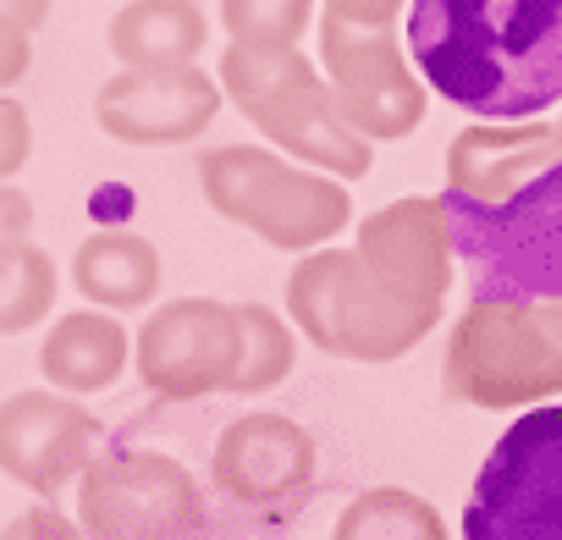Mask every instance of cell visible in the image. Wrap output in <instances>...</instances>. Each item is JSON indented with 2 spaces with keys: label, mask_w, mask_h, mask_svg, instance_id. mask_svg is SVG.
I'll return each instance as SVG.
<instances>
[{
  "label": "cell",
  "mask_w": 562,
  "mask_h": 540,
  "mask_svg": "<svg viewBox=\"0 0 562 540\" xmlns=\"http://www.w3.org/2000/svg\"><path fill=\"white\" fill-rule=\"evenodd\" d=\"M436 204L469 304L562 299V144L540 116L463 127Z\"/></svg>",
  "instance_id": "6da1fadb"
},
{
  "label": "cell",
  "mask_w": 562,
  "mask_h": 540,
  "mask_svg": "<svg viewBox=\"0 0 562 540\" xmlns=\"http://www.w3.org/2000/svg\"><path fill=\"white\" fill-rule=\"evenodd\" d=\"M408 56L436 100L535 122L562 100V0H408Z\"/></svg>",
  "instance_id": "7a4b0ae2"
},
{
  "label": "cell",
  "mask_w": 562,
  "mask_h": 540,
  "mask_svg": "<svg viewBox=\"0 0 562 540\" xmlns=\"http://www.w3.org/2000/svg\"><path fill=\"white\" fill-rule=\"evenodd\" d=\"M288 320L331 359L392 364L436 331L441 310L386 288L353 248H310L288 277Z\"/></svg>",
  "instance_id": "3957f363"
},
{
  "label": "cell",
  "mask_w": 562,
  "mask_h": 540,
  "mask_svg": "<svg viewBox=\"0 0 562 540\" xmlns=\"http://www.w3.org/2000/svg\"><path fill=\"white\" fill-rule=\"evenodd\" d=\"M221 100L237 105L243 122H254L276 149L299 155L304 166H321L326 177H364L375 149L370 138H359L326 78L315 72V61L293 45V50H243L232 45L221 56Z\"/></svg>",
  "instance_id": "277c9868"
},
{
  "label": "cell",
  "mask_w": 562,
  "mask_h": 540,
  "mask_svg": "<svg viewBox=\"0 0 562 540\" xmlns=\"http://www.w3.org/2000/svg\"><path fill=\"white\" fill-rule=\"evenodd\" d=\"M199 188L215 215L254 232L270 248L310 254L353 221V199L337 177L304 171L259 144H215L199 155Z\"/></svg>",
  "instance_id": "5b68a950"
},
{
  "label": "cell",
  "mask_w": 562,
  "mask_h": 540,
  "mask_svg": "<svg viewBox=\"0 0 562 540\" xmlns=\"http://www.w3.org/2000/svg\"><path fill=\"white\" fill-rule=\"evenodd\" d=\"M441 386L474 408H529L562 397V299L469 304L447 337Z\"/></svg>",
  "instance_id": "8992f818"
},
{
  "label": "cell",
  "mask_w": 562,
  "mask_h": 540,
  "mask_svg": "<svg viewBox=\"0 0 562 540\" xmlns=\"http://www.w3.org/2000/svg\"><path fill=\"white\" fill-rule=\"evenodd\" d=\"M204 518V485L166 452L105 441L78 474V529L89 540H188Z\"/></svg>",
  "instance_id": "52a82bcc"
},
{
  "label": "cell",
  "mask_w": 562,
  "mask_h": 540,
  "mask_svg": "<svg viewBox=\"0 0 562 540\" xmlns=\"http://www.w3.org/2000/svg\"><path fill=\"white\" fill-rule=\"evenodd\" d=\"M463 540H562V403L496 436L463 507Z\"/></svg>",
  "instance_id": "ba28073f"
},
{
  "label": "cell",
  "mask_w": 562,
  "mask_h": 540,
  "mask_svg": "<svg viewBox=\"0 0 562 540\" xmlns=\"http://www.w3.org/2000/svg\"><path fill=\"white\" fill-rule=\"evenodd\" d=\"M321 67L342 122L359 138L386 144L425 122V83L414 78L392 29H353L321 12Z\"/></svg>",
  "instance_id": "9c48e42d"
},
{
  "label": "cell",
  "mask_w": 562,
  "mask_h": 540,
  "mask_svg": "<svg viewBox=\"0 0 562 540\" xmlns=\"http://www.w3.org/2000/svg\"><path fill=\"white\" fill-rule=\"evenodd\" d=\"M237 353H243V326L237 310L221 299H171L133 337L138 381L166 403H199L210 392H226Z\"/></svg>",
  "instance_id": "30bf717a"
},
{
  "label": "cell",
  "mask_w": 562,
  "mask_h": 540,
  "mask_svg": "<svg viewBox=\"0 0 562 540\" xmlns=\"http://www.w3.org/2000/svg\"><path fill=\"white\" fill-rule=\"evenodd\" d=\"M210 485L226 507L288 518L315 485V436L288 414H243L215 436Z\"/></svg>",
  "instance_id": "8fae6325"
},
{
  "label": "cell",
  "mask_w": 562,
  "mask_h": 540,
  "mask_svg": "<svg viewBox=\"0 0 562 540\" xmlns=\"http://www.w3.org/2000/svg\"><path fill=\"white\" fill-rule=\"evenodd\" d=\"M221 83L199 67H122L116 78L100 83L94 94V122L116 144L138 149H166V144H193L215 111H221Z\"/></svg>",
  "instance_id": "7c38bea8"
},
{
  "label": "cell",
  "mask_w": 562,
  "mask_h": 540,
  "mask_svg": "<svg viewBox=\"0 0 562 540\" xmlns=\"http://www.w3.org/2000/svg\"><path fill=\"white\" fill-rule=\"evenodd\" d=\"M100 441V419L67 392H18L0 403V474H12L40 502L72 485Z\"/></svg>",
  "instance_id": "4fadbf2b"
},
{
  "label": "cell",
  "mask_w": 562,
  "mask_h": 540,
  "mask_svg": "<svg viewBox=\"0 0 562 540\" xmlns=\"http://www.w3.org/2000/svg\"><path fill=\"white\" fill-rule=\"evenodd\" d=\"M353 254L375 270L386 288H397L403 299L425 304V310H447V288H452V248H447V226H441V204L436 199H397L381 204L375 215L359 221Z\"/></svg>",
  "instance_id": "5bb4252c"
},
{
  "label": "cell",
  "mask_w": 562,
  "mask_h": 540,
  "mask_svg": "<svg viewBox=\"0 0 562 540\" xmlns=\"http://www.w3.org/2000/svg\"><path fill=\"white\" fill-rule=\"evenodd\" d=\"M40 370L56 392L89 397L122 381L127 370V326L111 310H72L40 342Z\"/></svg>",
  "instance_id": "9a60e30c"
},
{
  "label": "cell",
  "mask_w": 562,
  "mask_h": 540,
  "mask_svg": "<svg viewBox=\"0 0 562 540\" xmlns=\"http://www.w3.org/2000/svg\"><path fill=\"white\" fill-rule=\"evenodd\" d=\"M72 288L94 310H144L160 293V248L138 232H89L72 254Z\"/></svg>",
  "instance_id": "2e32d148"
},
{
  "label": "cell",
  "mask_w": 562,
  "mask_h": 540,
  "mask_svg": "<svg viewBox=\"0 0 562 540\" xmlns=\"http://www.w3.org/2000/svg\"><path fill=\"white\" fill-rule=\"evenodd\" d=\"M204 40L210 18L193 0H127L105 29V45L122 67H182L199 61Z\"/></svg>",
  "instance_id": "e0dca14e"
},
{
  "label": "cell",
  "mask_w": 562,
  "mask_h": 540,
  "mask_svg": "<svg viewBox=\"0 0 562 540\" xmlns=\"http://www.w3.org/2000/svg\"><path fill=\"white\" fill-rule=\"evenodd\" d=\"M331 540H447V524L425 496L403 485H375L342 507Z\"/></svg>",
  "instance_id": "ac0fdd59"
},
{
  "label": "cell",
  "mask_w": 562,
  "mask_h": 540,
  "mask_svg": "<svg viewBox=\"0 0 562 540\" xmlns=\"http://www.w3.org/2000/svg\"><path fill=\"white\" fill-rule=\"evenodd\" d=\"M237 310V326H243V353H237V370H232V386L237 397H259L270 386H281L293 375V359H299V337L293 326L281 320L276 310L265 304H232Z\"/></svg>",
  "instance_id": "d6986e66"
},
{
  "label": "cell",
  "mask_w": 562,
  "mask_h": 540,
  "mask_svg": "<svg viewBox=\"0 0 562 540\" xmlns=\"http://www.w3.org/2000/svg\"><path fill=\"white\" fill-rule=\"evenodd\" d=\"M56 288H61L56 259H50L40 243H29V248L12 254V259H0V337L34 331V326L56 310Z\"/></svg>",
  "instance_id": "ffe728a7"
},
{
  "label": "cell",
  "mask_w": 562,
  "mask_h": 540,
  "mask_svg": "<svg viewBox=\"0 0 562 540\" xmlns=\"http://www.w3.org/2000/svg\"><path fill=\"white\" fill-rule=\"evenodd\" d=\"M315 18V0H221V29L243 50H293Z\"/></svg>",
  "instance_id": "44dd1931"
},
{
  "label": "cell",
  "mask_w": 562,
  "mask_h": 540,
  "mask_svg": "<svg viewBox=\"0 0 562 540\" xmlns=\"http://www.w3.org/2000/svg\"><path fill=\"white\" fill-rule=\"evenodd\" d=\"M188 540H293L281 513H243V507H210V518Z\"/></svg>",
  "instance_id": "7402d4cb"
},
{
  "label": "cell",
  "mask_w": 562,
  "mask_h": 540,
  "mask_svg": "<svg viewBox=\"0 0 562 540\" xmlns=\"http://www.w3.org/2000/svg\"><path fill=\"white\" fill-rule=\"evenodd\" d=\"M29 149H34V127H29L23 100L0 94V182L18 177V171L29 166Z\"/></svg>",
  "instance_id": "603a6c76"
},
{
  "label": "cell",
  "mask_w": 562,
  "mask_h": 540,
  "mask_svg": "<svg viewBox=\"0 0 562 540\" xmlns=\"http://www.w3.org/2000/svg\"><path fill=\"white\" fill-rule=\"evenodd\" d=\"M0 540H89L56 502H40V507H29V513H18L7 529H0Z\"/></svg>",
  "instance_id": "cb8c5ba5"
},
{
  "label": "cell",
  "mask_w": 562,
  "mask_h": 540,
  "mask_svg": "<svg viewBox=\"0 0 562 540\" xmlns=\"http://www.w3.org/2000/svg\"><path fill=\"white\" fill-rule=\"evenodd\" d=\"M34 243V199L23 188H0V259H12Z\"/></svg>",
  "instance_id": "d4e9b609"
},
{
  "label": "cell",
  "mask_w": 562,
  "mask_h": 540,
  "mask_svg": "<svg viewBox=\"0 0 562 540\" xmlns=\"http://www.w3.org/2000/svg\"><path fill=\"white\" fill-rule=\"evenodd\" d=\"M408 0H326V18L353 23V29H392V18Z\"/></svg>",
  "instance_id": "484cf974"
},
{
  "label": "cell",
  "mask_w": 562,
  "mask_h": 540,
  "mask_svg": "<svg viewBox=\"0 0 562 540\" xmlns=\"http://www.w3.org/2000/svg\"><path fill=\"white\" fill-rule=\"evenodd\" d=\"M29 61H34V45H29V34L0 23V89H12V83L29 72Z\"/></svg>",
  "instance_id": "4316f807"
},
{
  "label": "cell",
  "mask_w": 562,
  "mask_h": 540,
  "mask_svg": "<svg viewBox=\"0 0 562 540\" xmlns=\"http://www.w3.org/2000/svg\"><path fill=\"white\" fill-rule=\"evenodd\" d=\"M45 18H50V0H0V23L7 29L34 34V29H45Z\"/></svg>",
  "instance_id": "83f0119b"
},
{
  "label": "cell",
  "mask_w": 562,
  "mask_h": 540,
  "mask_svg": "<svg viewBox=\"0 0 562 540\" xmlns=\"http://www.w3.org/2000/svg\"><path fill=\"white\" fill-rule=\"evenodd\" d=\"M551 133H557V144H562V116H557V127H551Z\"/></svg>",
  "instance_id": "f1b7e54d"
}]
</instances>
